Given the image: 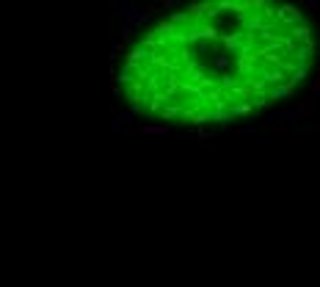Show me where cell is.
Listing matches in <instances>:
<instances>
[{
  "label": "cell",
  "mask_w": 320,
  "mask_h": 287,
  "mask_svg": "<svg viewBox=\"0 0 320 287\" xmlns=\"http://www.w3.org/2000/svg\"><path fill=\"white\" fill-rule=\"evenodd\" d=\"M315 53L312 25L290 0H196L130 50L119 86L138 114L221 125L293 97Z\"/></svg>",
  "instance_id": "obj_1"
},
{
  "label": "cell",
  "mask_w": 320,
  "mask_h": 287,
  "mask_svg": "<svg viewBox=\"0 0 320 287\" xmlns=\"http://www.w3.org/2000/svg\"><path fill=\"white\" fill-rule=\"evenodd\" d=\"M138 130H141V133H158V136H160V133H166L168 127H152V125H141Z\"/></svg>",
  "instance_id": "obj_2"
}]
</instances>
